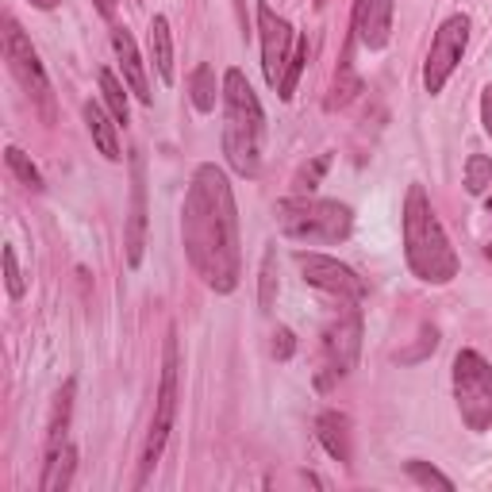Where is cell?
Instances as JSON below:
<instances>
[{
  "mask_svg": "<svg viewBox=\"0 0 492 492\" xmlns=\"http://www.w3.org/2000/svg\"><path fill=\"white\" fill-rule=\"evenodd\" d=\"M5 54H8V69L16 74V81L23 85V93L35 100L39 112L54 120V96H50V81H47V69H42L39 54L32 47V39L20 32L16 20H5Z\"/></svg>",
  "mask_w": 492,
  "mask_h": 492,
  "instance_id": "cell-7",
  "label": "cell"
},
{
  "mask_svg": "<svg viewBox=\"0 0 492 492\" xmlns=\"http://www.w3.org/2000/svg\"><path fill=\"white\" fill-rule=\"evenodd\" d=\"M466 42H469V16H451L439 35L431 39V50H427V62H424V89L435 96L446 89V81H451V74L458 69L461 54H466Z\"/></svg>",
  "mask_w": 492,
  "mask_h": 492,
  "instance_id": "cell-8",
  "label": "cell"
},
{
  "mask_svg": "<svg viewBox=\"0 0 492 492\" xmlns=\"http://www.w3.org/2000/svg\"><path fill=\"white\" fill-rule=\"evenodd\" d=\"M258 27H262V69H266V81L278 89L288 58H293V47H296L293 27H288L269 5H258Z\"/></svg>",
  "mask_w": 492,
  "mask_h": 492,
  "instance_id": "cell-11",
  "label": "cell"
},
{
  "mask_svg": "<svg viewBox=\"0 0 492 492\" xmlns=\"http://www.w3.org/2000/svg\"><path fill=\"white\" fill-rule=\"evenodd\" d=\"M304 62H308V39H296L293 58H288V66H285V74H281V85H278V96H281V100H293L296 81H300V74H304Z\"/></svg>",
  "mask_w": 492,
  "mask_h": 492,
  "instance_id": "cell-23",
  "label": "cell"
},
{
  "mask_svg": "<svg viewBox=\"0 0 492 492\" xmlns=\"http://www.w3.org/2000/svg\"><path fill=\"white\" fill-rule=\"evenodd\" d=\"M488 212H492V196H488Z\"/></svg>",
  "mask_w": 492,
  "mask_h": 492,
  "instance_id": "cell-36",
  "label": "cell"
},
{
  "mask_svg": "<svg viewBox=\"0 0 492 492\" xmlns=\"http://www.w3.org/2000/svg\"><path fill=\"white\" fill-rule=\"evenodd\" d=\"M278 227L296 242H342L354 231V212L339 200L288 196L278 205Z\"/></svg>",
  "mask_w": 492,
  "mask_h": 492,
  "instance_id": "cell-4",
  "label": "cell"
},
{
  "mask_svg": "<svg viewBox=\"0 0 492 492\" xmlns=\"http://www.w3.org/2000/svg\"><path fill=\"white\" fill-rule=\"evenodd\" d=\"M173 415H178V339H166V361H162V385H158V408L150 419V435L147 446H142V461H139V488L147 485L150 469L158 466V458L166 451V439L173 431Z\"/></svg>",
  "mask_w": 492,
  "mask_h": 492,
  "instance_id": "cell-6",
  "label": "cell"
},
{
  "mask_svg": "<svg viewBox=\"0 0 492 492\" xmlns=\"http://www.w3.org/2000/svg\"><path fill=\"white\" fill-rule=\"evenodd\" d=\"M127 266H142V251H147V162L142 154H132V208H127Z\"/></svg>",
  "mask_w": 492,
  "mask_h": 492,
  "instance_id": "cell-12",
  "label": "cell"
},
{
  "mask_svg": "<svg viewBox=\"0 0 492 492\" xmlns=\"http://www.w3.org/2000/svg\"><path fill=\"white\" fill-rule=\"evenodd\" d=\"M354 32L361 47L381 50L393 39V0H358L354 5Z\"/></svg>",
  "mask_w": 492,
  "mask_h": 492,
  "instance_id": "cell-13",
  "label": "cell"
},
{
  "mask_svg": "<svg viewBox=\"0 0 492 492\" xmlns=\"http://www.w3.org/2000/svg\"><path fill=\"white\" fill-rule=\"evenodd\" d=\"M488 185H492V158L488 154H473L466 162V189L473 196H481Z\"/></svg>",
  "mask_w": 492,
  "mask_h": 492,
  "instance_id": "cell-26",
  "label": "cell"
},
{
  "mask_svg": "<svg viewBox=\"0 0 492 492\" xmlns=\"http://www.w3.org/2000/svg\"><path fill=\"white\" fill-rule=\"evenodd\" d=\"M74 469H77V451L74 446H62V451L47 454V473H42V492H66L69 481H74Z\"/></svg>",
  "mask_w": 492,
  "mask_h": 492,
  "instance_id": "cell-18",
  "label": "cell"
},
{
  "mask_svg": "<svg viewBox=\"0 0 492 492\" xmlns=\"http://www.w3.org/2000/svg\"><path fill=\"white\" fill-rule=\"evenodd\" d=\"M96 5H100V12H105V16H112V12H115V0H96Z\"/></svg>",
  "mask_w": 492,
  "mask_h": 492,
  "instance_id": "cell-33",
  "label": "cell"
},
{
  "mask_svg": "<svg viewBox=\"0 0 492 492\" xmlns=\"http://www.w3.org/2000/svg\"><path fill=\"white\" fill-rule=\"evenodd\" d=\"M100 93H105V105H108V112H112L115 123H127V120H132L127 93H123V85H120V77H115L112 69H100Z\"/></svg>",
  "mask_w": 492,
  "mask_h": 492,
  "instance_id": "cell-21",
  "label": "cell"
},
{
  "mask_svg": "<svg viewBox=\"0 0 492 492\" xmlns=\"http://www.w3.org/2000/svg\"><path fill=\"white\" fill-rule=\"evenodd\" d=\"M81 112H85V127H89L96 150L105 154L108 162H120L123 150H120V139H115V120H112V115H105V108L93 105V100H89V105H85Z\"/></svg>",
  "mask_w": 492,
  "mask_h": 492,
  "instance_id": "cell-16",
  "label": "cell"
},
{
  "mask_svg": "<svg viewBox=\"0 0 492 492\" xmlns=\"http://www.w3.org/2000/svg\"><path fill=\"white\" fill-rule=\"evenodd\" d=\"M273 300H278V246H266L262 278H258V304H262V312L273 308Z\"/></svg>",
  "mask_w": 492,
  "mask_h": 492,
  "instance_id": "cell-22",
  "label": "cell"
},
{
  "mask_svg": "<svg viewBox=\"0 0 492 492\" xmlns=\"http://www.w3.org/2000/svg\"><path fill=\"white\" fill-rule=\"evenodd\" d=\"M315 439L323 442V451L335 458V461H346L351 466V419H346L342 412H323L320 419H315Z\"/></svg>",
  "mask_w": 492,
  "mask_h": 492,
  "instance_id": "cell-15",
  "label": "cell"
},
{
  "mask_svg": "<svg viewBox=\"0 0 492 492\" xmlns=\"http://www.w3.org/2000/svg\"><path fill=\"white\" fill-rule=\"evenodd\" d=\"M323 169H327V154H320V158H315V162L312 166H304L300 173H296V196H312V189H315V185H320V178H323Z\"/></svg>",
  "mask_w": 492,
  "mask_h": 492,
  "instance_id": "cell-28",
  "label": "cell"
},
{
  "mask_svg": "<svg viewBox=\"0 0 492 492\" xmlns=\"http://www.w3.org/2000/svg\"><path fill=\"white\" fill-rule=\"evenodd\" d=\"M404 469H408L412 481H419L424 488H442V492H451V488H454L451 477H442L435 466H427V461H408V466H404Z\"/></svg>",
  "mask_w": 492,
  "mask_h": 492,
  "instance_id": "cell-27",
  "label": "cell"
},
{
  "mask_svg": "<svg viewBox=\"0 0 492 492\" xmlns=\"http://www.w3.org/2000/svg\"><path fill=\"white\" fill-rule=\"evenodd\" d=\"M296 351V339H293V331L288 327H278V335H273V354H278L281 361H288Z\"/></svg>",
  "mask_w": 492,
  "mask_h": 492,
  "instance_id": "cell-30",
  "label": "cell"
},
{
  "mask_svg": "<svg viewBox=\"0 0 492 492\" xmlns=\"http://www.w3.org/2000/svg\"><path fill=\"white\" fill-rule=\"evenodd\" d=\"M5 285H8V296H23V273H20V262H16V251L12 246H5Z\"/></svg>",
  "mask_w": 492,
  "mask_h": 492,
  "instance_id": "cell-29",
  "label": "cell"
},
{
  "mask_svg": "<svg viewBox=\"0 0 492 492\" xmlns=\"http://www.w3.org/2000/svg\"><path fill=\"white\" fill-rule=\"evenodd\" d=\"M361 93V77L351 69V62H346L342 69H339V77H335V89H331V96H327V108H342V105H351V100Z\"/></svg>",
  "mask_w": 492,
  "mask_h": 492,
  "instance_id": "cell-25",
  "label": "cell"
},
{
  "mask_svg": "<svg viewBox=\"0 0 492 492\" xmlns=\"http://www.w3.org/2000/svg\"><path fill=\"white\" fill-rule=\"evenodd\" d=\"M435 346H439V335H435V327H427V331H424V342H419V351L400 354V361H419V358H424L427 351H435Z\"/></svg>",
  "mask_w": 492,
  "mask_h": 492,
  "instance_id": "cell-31",
  "label": "cell"
},
{
  "mask_svg": "<svg viewBox=\"0 0 492 492\" xmlns=\"http://www.w3.org/2000/svg\"><path fill=\"white\" fill-rule=\"evenodd\" d=\"M262 105L242 69L223 74V154L242 178H258L262 169Z\"/></svg>",
  "mask_w": 492,
  "mask_h": 492,
  "instance_id": "cell-3",
  "label": "cell"
},
{
  "mask_svg": "<svg viewBox=\"0 0 492 492\" xmlns=\"http://www.w3.org/2000/svg\"><path fill=\"white\" fill-rule=\"evenodd\" d=\"M485 251H488V258H492V242H488V246H485Z\"/></svg>",
  "mask_w": 492,
  "mask_h": 492,
  "instance_id": "cell-35",
  "label": "cell"
},
{
  "mask_svg": "<svg viewBox=\"0 0 492 492\" xmlns=\"http://www.w3.org/2000/svg\"><path fill=\"white\" fill-rule=\"evenodd\" d=\"M189 93H193L196 112H215V100H220L223 93H215V69H212V66H196V69H193Z\"/></svg>",
  "mask_w": 492,
  "mask_h": 492,
  "instance_id": "cell-20",
  "label": "cell"
},
{
  "mask_svg": "<svg viewBox=\"0 0 492 492\" xmlns=\"http://www.w3.org/2000/svg\"><path fill=\"white\" fill-rule=\"evenodd\" d=\"M181 239L185 254L196 269V278L215 293H235L242 254H239V212L235 193L227 185V173L220 166H200L193 173V185L185 193L181 212Z\"/></svg>",
  "mask_w": 492,
  "mask_h": 492,
  "instance_id": "cell-1",
  "label": "cell"
},
{
  "mask_svg": "<svg viewBox=\"0 0 492 492\" xmlns=\"http://www.w3.org/2000/svg\"><path fill=\"white\" fill-rule=\"evenodd\" d=\"M150 58H154L158 77H162L166 85H173V32H169L166 16L150 20Z\"/></svg>",
  "mask_w": 492,
  "mask_h": 492,
  "instance_id": "cell-17",
  "label": "cell"
},
{
  "mask_svg": "<svg viewBox=\"0 0 492 492\" xmlns=\"http://www.w3.org/2000/svg\"><path fill=\"white\" fill-rule=\"evenodd\" d=\"M454 400L469 431H492V366L477 351L454 358Z\"/></svg>",
  "mask_w": 492,
  "mask_h": 492,
  "instance_id": "cell-5",
  "label": "cell"
},
{
  "mask_svg": "<svg viewBox=\"0 0 492 492\" xmlns=\"http://www.w3.org/2000/svg\"><path fill=\"white\" fill-rule=\"evenodd\" d=\"M112 47H115V58H120V69H123V81L132 85V93L142 100V105H150V81H147V69H142V58H139V47L127 27H115L112 32Z\"/></svg>",
  "mask_w": 492,
  "mask_h": 492,
  "instance_id": "cell-14",
  "label": "cell"
},
{
  "mask_svg": "<svg viewBox=\"0 0 492 492\" xmlns=\"http://www.w3.org/2000/svg\"><path fill=\"white\" fill-rule=\"evenodd\" d=\"M404 258H408V269L427 285H446L458 278V254L424 185H412L408 200H404Z\"/></svg>",
  "mask_w": 492,
  "mask_h": 492,
  "instance_id": "cell-2",
  "label": "cell"
},
{
  "mask_svg": "<svg viewBox=\"0 0 492 492\" xmlns=\"http://www.w3.org/2000/svg\"><path fill=\"white\" fill-rule=\"evenodd\" d=\"M296 266L304 273V281L315 285V288H323V293H335V296H346V300H361V296H366V281H361L351 266H342L339 258L296 251Z\"/></svg>",
  "mask_w": 492,
  "mask_h": 492,
  "instance_id": "cell-10",
  "label": "cell"
},
{
  "mask_svg": "<svg viewBox=\"0 0 492 492\" xmlns=\"http://www.w3.org/2000/svg\"><path fill=\"white\" fill-rule=\"evenodd\" d=\"M32 5H35V8H58L62 0H32Z\"/></svg>",
  "mask_w": 492,
  "mask_h": 492,
  "instance_id": "cell-34",
  "label": "cell"
},
{
  "mask_svg": "<svg viewBox=\"0 0 492 492\" xmlns=\"http://www.w3.org/2000/svg\"><path fill=\"white\" fill-rule=\"evenodd\" d=\"M74 393H77V385L66 381L62 393L54 396V415H50V431H47V454H54V451H62V446H66L69 412H74Z\"/></svg>",
  "mask_w": 492,
  "mask_h": 492,
  "instance_id": "cell-19",
  "label": "cell"
},
{
  "mask_svg": "<svg viewBox=\"0 0 492 492\" xmlns=\"http://www.w3.org/2000/svg\"><path fill=\"white\" fill-rule=\"evenodd\" d=\"M358 351H361V315L346 312L323 331V373L315 378V385L331 388L335 381H342L358 366Z\"/></svg>",
  "mask_w": 492,
  "mask_h": 492,
  "instance_id": "cell-9",
  "label": "cell"
},
{
  "mask_svg": "<svg viewBox=\"0 0 492 492\" xmlns=\"http://www.w3.org/2000/svg\"><path fill=\"white\" fill-rule=\"evenodd\" d=\"M481 123H485V132L492 135V85L481 93Z\"/></svg>",
  "mask_w": 492,
  "mask_h": 492,
  "instance_id": "cell-32",
  "label": "cell"
},
{
  "mask_svg": "<svg viewBox=\"0 0 492 492\" xmlns=\"http://www.w3.org/2000/svg\"><path fill=\"white\" fill-rule=\"evenodd\" d=\"M5 162H8V169L16 173V178H20V181H23L32 193H39V189H42V173L35 169V162H32V158H27L20 147H8V150H5Z\"/></svg>",
  "mask_w": 492,
  "mask_h": 492,
  "instance_id": "cell-24",
  "label": "cell"
}]
</instances>
